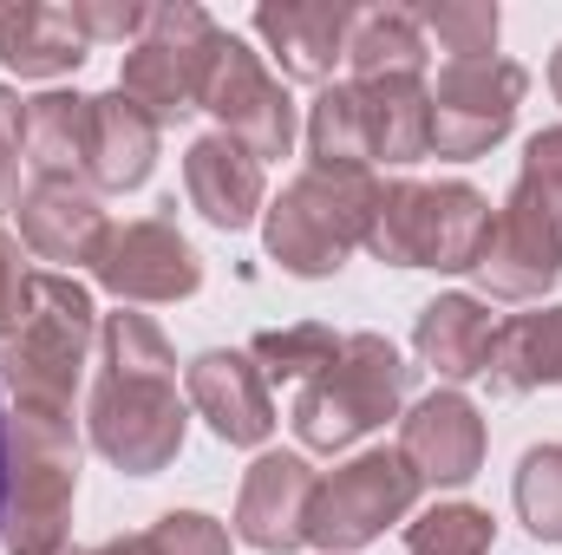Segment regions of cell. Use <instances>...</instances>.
I'll list each match as a JSON object with an SVG mask.
<instances>
[{"mask_svg": "<svg viewBox=\"0 0 562 555\" xmlns=\"http://www.w3.org/2000/svg\"><path fill=\"white\" fill-rule=\"evenodd\" d=\"M86 431L99 457L125 477H157L183 457L190 406L177 399V353L150 314H105L99 320V380Z\"/></svg>", "mask_w": 562, "mask_h": 555, "instance_id": "6da1fadb", "label": "cell"}, {"mask_svg": "<svg viewBox=\"0 0 562 555\" xmlns=\"http://www.w3.org/2000/svg\"><path fill=\"white\" fill-rule=\"evenodd\" d=\"M72 497H79V424L66 406H13L7 412V503L0 550L66 555L72 550Z\"/></svg>", "mask_w": 562, "mask_h": 555, "instance_id": "7a4b0ae2", "label": "cell"}, {"mask_svg": "<svg viewBox=\"0 0 562 555\" xmlns=\"http://www.w3.org/2000/svg\"><path fill=\"white\" fill-rule=\"evenodd\" d=\"M373 203H380L373 170H314L307 163L262 209V249L294 281H327L347 269L353 249H367Z\"/></svg>", "mask_w": 562, "mask_h": 555, "instance_id": "3957f363", "label": "cell"}, {"mask_svg": "<svg viewBox=\"0 0 562 555\" xmlns=\"http://www.w3.org/2000/svg\"><path fill=\"white\" fill-rule=\"evenodd\" d=\"M491 196L471 183H419V177H393L380 183L373 203V229L367 249L386 269H438V275H471L484 242H491Z\"/></svg>", "mask_w": 562, "mask_h": 555, "instance_id": "277c9868", "label": "cell"}, {"mask_svg": "<svg viewBox=\"0 0 562 555\" xmlns=\"http://www.w3.org/2000/svg\"><path fill=\"white\" fill-rule=\"evenodd\" d=\"M413 380L419 366H406V353L386 333H340V353L294 393L288 424L307 451H347L386 418H400Z\"/></svg>", "mask_w": 562, "mask_h": 555, "instance_id": "5b68a950", "label": "cell"}, {"mask_svg": "<svg viewBox=\"0 0 562 555\" xmlns=\"http://www.w3.org/2000/svg\"><path fill=\"white\" fill-rule=\"evenodd\" d=\"M92 347H99L92 294L59 269H33L26 320L0 347V380L13 393V406H66L72 412V393L92 366Z\"/></svg>", "mask_w": 562, "mask_h": 555, "instance_id": "8992f818", "label": "cell"}, {"mask_svg": "<svg viewBox=\"0 0 562 555\" xmlns=\"http://www.w3.org/2000/svg\"><path fill=\"white\" fill-rule=\"evenodd\" d=\"M223 26L196 7V0H164L150 7L138 46L119 66V92L150 112L157 125H183L190 112H203V86H210V59H216Z\"/></svg>", "mask_w": 562, "mask_h": 555, "instance_id": "52a82bcc", "label": "cell"}, {"mask_svg": "<svg viewBox=\"0 0 562 555\" xmlns=\"http://www.w3.org/2000/svg\"><path fill=\"white\" fill-rule=\"evenodd\" d=\"M419 477L400 451H360L340 471H327L314 484V510H307V543L321 555H353L380 543L393 523L413 517L419 503Z\"/></svg>", "mask_w": 562, "mask_h": 555, "instance_id": "ba28073f", "label": "cell"}, {"mask_svg": "<svg viewBox=\"0 0 562 555\" xmlns=\"http://www.w3.org/2000/svg\"><path fill=\"white\" fill-rule=\"evenodd\" d=\"M471 281L484 287V301H543L562 281V203L537 183H510L491 242L477 256Z\"/></svg>", "mask_w": 562, "mask_h": 555, "instance_id": "9c48e42d", "label": "cell"}, {"mask_svg": "<svg viewBox=\"0 0 562 555\" xmlns=\"http://www.w3.org/2000/svg\"><path fill=\"white\" fill-rule=\"evenodd\" d=\"M530 72L517 59H451L431 86V157L471 163L510 138Z\"/></svg>", "mask_w": 562, "mask_h": 555, "instance_id": "30bf717a", "label": "cell"}, {"mask_svg": "<svg viewBox=\"0 0 562 555\" xmlns=\"http://www.w3.org/2000/svg\"><path fill=\"white\" fill-rule=\"evenodd\" d=\"M203 112L223 125V138H236L249 157H288L294 150V99L276 72L262 66V53L236 33L216 39L210 59V86H203Z\"/></svg>", "mask_w": 562, "mask_h": 555, "instance_id": "8fae6325", "label": "cell"}, {"mask_svg": "<svg viewBox=\"0 0 562 555\" xmlns=\"http://www.w3.org/2000/svg\"><path fill=\"white\" fill-rule=\"evenodd\" d=\"M92 281L119 301H138V307L190 301L203 287V256L170 216H132V223H112V236L92 262Z\"/></svg>", "mask_w": 562, "mask_h": 555, "instance_id": "7c38bea8", "label": "cell"}, {"mask_svg": "<svg viewBox=\"0 0 562 555\" xmlns=\"http://www.w3.org/2000/svg\"><path fill=\"white\" fill-rule=\"evenodd\" d=\"M183 399H190V412L203 418L223 444L256 451V444H269V431H276L269 380H262V366H256L249 353H236V347L196 353V360L183 366Z\"/></svg>", "mask_w": 562, "mask_h": 555, "instance_id": "4fadbf2b", "label": "cell"}, {"mask_svg": "<svg viewBox=\"0 0 562 555\" xmlns=\"http://www.w3.org/2000/svg\"><path fill=\"white\" fill-rule=\"evenodd\" d=\"M484 412L458 393V386H438L431 399H419L413 412L400 418V457L413 464V477L431 490H458L484 471Z\"/></svg>", "mask_w": 562, "mask_h": 555, "instance_id": "5bb4252c", "label": "cell"}, {"mask_svg": "<svg viewBox=\"0 0 562 555\" xmlns=\"http://www.w3.org/2000/svg\"><path fill=\"white\" fill-rule=\"evenodd\" d=\"M314 464L301 451H262L236 490V536L262 555H288L307 543V510H314Z\"/></svg>", "mask_w": 562, "mask_h": 555, "instance_id": "9a60e30c", "label": "cell"}, {"mask_svg": "<svg viewBox=\"0 0 562 555\" xmlns=\"http://www.w3.org/2000/svg\"><path fill=\"white\" fill-rule=\"evenodd\" d=\"M13 216H20V249H33L59 275L92 269L112 236V216H105L99 190H86V183H33V190H20Z\"/></svg>", "mask_w": 562, "mask_h": 555, "instance_id": "2e32d148", "label": "cell"}, {"mask_svg": "<svg viewBox=\"0 0 562 555\" xmlns=\"http://www.w3.org/2000/svg\"><path fill=\"white\" fill-rule=\"evenodd\" d=\"M353 20H360L353 0H262L256 7L262 46L281 59V72L301 79V86H334V66L347 59Z\"/></svg>", "mask_w": 562, "mask_h": 555, "instance_id": "e0dca14e", "label": "cell"}, {"mask_svg": "<svg viewBox=\"0 0 562 555\" xmlns=\"http://www.w3.org/2000/svg\"><path fill=\"white\" fill-rule=\"evenodd\" d=\"M183 196L210 229H249L269 209V177L262 157H249L236 138L210 132L183 150Z\"/></svg>", "mask_w": 562, "mask_h": 555, "instance_id": "ac0fdd59", "label": "cell"}, {"mask_svg": "<svg viewBox=\"0 0 562 555\" xmlns=\"http://www.w3.org/2000/svg\"><path fill=\"white\" fill-rule=\"evenodd\" d=\"M92 39L79 33L72 7L53 0H0V66L20 79H59L79 72Z\"/></svg>", "mask_w": 562, "mask_h": 555, "instance_id": "d6986e66", "label": "cell"}, {"mask_svg": "<svg viewBox=\"0 0 562 555\" xmlns=\"http://www.w3.org/2000/svg\"><path fill=\"white\" fill-rule=\"evenodd\" d=\"M491 307L477 294H438L419 307V327H413V353L419 366H431L445 386H464V380H484L491 366Z\"/></svg>", "mask_w": 562, "mask_h": 555, "instance_id": "ffe728a7", "label": "cell"}, {"mask_svg": "<svg viewBox=\"0 0 562 555\" xmlns=\"http://www.w3.org/2000/svg\"><path fill=\"white\" fill-rule=\"evenodd\" d=\"M20 150L33 163V183H86L92 190V99L86 92L26 99Z\"/></svg>", "mask_w": 562, "mask_h": 555, "instance_id": "44dd1931", "label": "cell"}, {"mask_svg": "<svg viewBox=\"0 0 562 555\" xmlns=\"http://www.w3.org/2000/svg\"><path fill=\"white\" fill-rule=\"evenodd\" d=\"M157 138H164V125L138 112L119 86L112 92H99L92 99V190H138L150 183V170H157Z\"/></svg>", "mask_w": 562, "mask_h": 555, "instance_id": "7402d4cb", "label": "cell"}, {"mask_svg": "<svg viewBox=\"0 0 562 555\" xmlns=\"http://www.w3.org/2000/svg\"><path fill=\"white\" fill-rule=\"evenodd\" d=\"M491 393H537L562 386V301L537 314H510L491 333V366H484Z\"/></svg>", "mask_w": 562, "mask_h": 555, "instance_id": "603a6c76", "label": "cell"}, {"mask_svg": "<svg viewBox=\"0 0 562 555\" xmlns=\"http://www.w3.org/2000/svg\"><path fill=\"white\" fill-rule=\"evenodd\" d=\"M425 26L413 7H367L347 33V66H353V86H373V79H425Z\"/></svg>", "mask_w": 562, "mask_h": 555, "instance_id": "cb8c5ba5", "label": "cell"}, {"mask_svg": "<svg viewBox=\"0 0 562 555\" xmlns=\"http://www.w3.org/2000/svg\"><path fill=\"white\" fill-rule=\"evenodd\" d=\"M367 99V132H373V163H419L431 157V86L425 79H373L360 86Z\"/></svg>", "mask_w": 562, "mask_h": 555, "instance_id": "d4e9b609", "label": "cell"}, {"mask_svg": "<svg viewBox=\"0 0 562 555\" xmlns=\"http://www.w3.org/2000/svg\"><path fill=\"white\" fill-rule=\"evenodd\" d=\"M307 157L314 170H373V132H367V99L360 86L334 79L307 105Z\"/></svg>", "mask_w": 562, "mask_h": 555, "instance_id": "484cf974", "label": "cell"}, {"mask_svg": "<svg viewBox=\"0 0 562 555\" xmlns=\"http://www.w3.org/2000/svg\"><path fill=\"white\" fill-rule=\"evenodd\" d=\"M334 353H340V333L327 320H294V327H269L249 340V360L262 366V380H294V386H307Z\"/></svg>", "mask_w": 562, "mask_h": 555, "instance_id": "4316f807", "label": "cell"}, {"mask_svg": "<svg viewBox=\"0 0 562 555\" xmlns=\"http://www.w3.org/2000/svg\"><path fill=\"white\" fill-rule=\"evenodd\" d=\"M413 13H419V26H425V46L438 39L451 59H497L504 13L491 0H425Z\"/></svg>", "mask_w": 562, "mask_h": 555, "instance_id": "83f0119b", "label": "cell"}, {"mask_svg": "<svg viewBox=\"0 0 562 555\" xmlns=\"http://www.w3.org/2000/svg\"><path fill=\"white\" fill-rule=\"evenodd\" d=\"M517 517L537 543H562V444H530L517 457Z\"/></svg>", "mask_w": 562, "mask_h": 555, "instance_id": "f1b7e54d", "label": "cell"}, {"mask_svg": "<svg viewBox=\"0 0 562 555\" xmlns=\"http://www.w3.org/2000/svg\"><path fill=\"white\" fill-rule=\"evenodd\" d=\"M497 523L477 503H431L419 523H406V555H491Z\"/></svg>", "mask_w": 562, "mask_h": 555, "instance_id": "f546056e", "label": "cell"}, {"mask_svg": "<svg viewBox=\"0 0 562 555\" xmlns=\"http://www.w3.org/2000/svg\"><path fill=\"white\" fill-rule=\"evenodd\" d=\"M144 536L157 555H229V530L203 510H164Z\"/></svg>", "mask_w": 562, "mask_h": 555, "instance_id": "4dcf8cb0", "label": "cell"}, {"mask_svg": "<svg viewBox=\"0 0 562 555\" xmlns=\"http://www.w3.org/2000/svg\"><path fill=\"white\" fill-rule=\"evenodd\" d=\"M72 20H79V33L92 39V46H138L144 20H150V7L144 0H72Z\"/></svg>", "mask_w": 562, "mask_h": 555, "instance_id": "1f68e13d", "label": "cell"}, {"mask_svg": "<svg viewBox=\"0 0 562 555\" xmlns=\"http://www.w3.org/2000/svg\"><path fill=\"white\" fill-rule=\"evenodd\" d=\"M26 294H33V269L20 256V236L0 229V347L13 340V327L26 320Z\"/></svg>", "mask_w": 562, "mask_h": 555, "instance_id": "d6a6232c", "label": "cell"}, {"mask_svg": "<svg viewBox=\"0 0 562 555\" xmlns=\"http://www.w3.org/2000/svg\"><path fill=\"white\" fill-rule=\"evenodd\" d=\"M20 132H26V99L13 86H0V209L20 203Z\"/></svg>", "mask_w": 562, "mask_h": 555, "instance_id": "836d02e7", "label": "cell"}, {"mask_svg": "<svg viewBox=\"0 0 562 555\" xmlns=\"http://www.w3.org/2000/svg\"><path fill=\"white\" fill-rule=\"evenodd\" d=\"M517 177L537 183V190H550L562 203V125H550V132H537V138L524 144V170Z\"/></svg>", "mask_w": 562, "mask_h": 555, "instance_id": "e575fe53", "label": "cell"}, {"mask_svg": "<svg viewBox=\"0 0 562 555\" xmlns=\"http://www.w3.org/2000/svg\"><path fill=\"white\" fill-rule=\"evenodd\" d=\"M92 555H157V550H150V536H112V543H99Z\"/></svg>", "mask_w": 562, "mask_h": 555, "instance_id": "d590c367", "label": "cell"}, {"mask_svg": "<svg viewBox=\"0 0 562 555\" xmlns=\"http://www.w3.org/2000/svg\"><path fill=\"white\" fill-rule=\"evenodd\" d=\"M0 503H7V406H0Z\"/></svg>", "mask_w": 562, "mask_h": 555, "instance_id": "8d00e7d4", "label": "cell"}, {"mask_svg": "<svg viewBox=\"0 0 562 555\" xmlns=\"http://www.w3.org/2000/svg\"><path fill=\"white\" fill-rule=\"evenodd\" d=\"M550 92H557V105H562V46H557V59H550Z\"/></svg>", "mask_w": 562, "mask_h": 555, "instance_id": "74e56055", "label": "cell"}]
</instances>
